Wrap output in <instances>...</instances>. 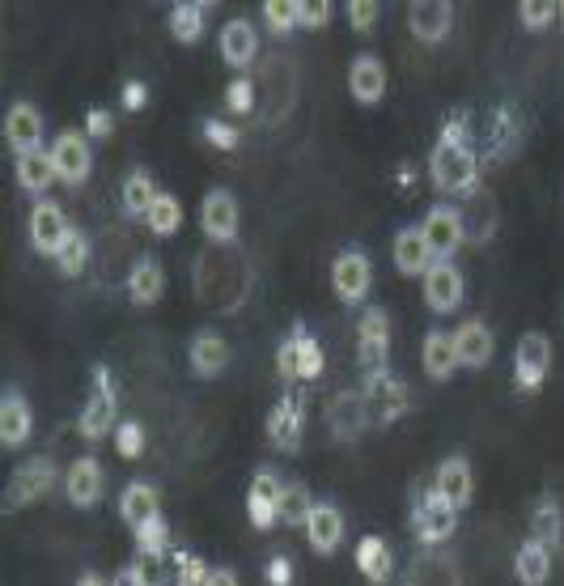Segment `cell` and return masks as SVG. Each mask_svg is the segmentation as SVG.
<instances>
[{
  "label": "cell",
  "instance_id": "obj_1",
  "mask_svg": "<svg viewBox=\"0 0 564 586\" xmlns=\"http://www.w3.org/2000/svg\"><path fill=\"white\" fill-rule=\"evenodd\" d=\"M429 171H434L437 187L450 196H472L479 187V158L472 145H441L437 140Z\"/></svg>",
  "mask_w": 564,
  "mask_h": 586
},
{
  "label": "cell",
  "instance_id": "obj_2",
  "mask_svg": "<svg viewBox=\"0 0 564 586\" xmlns=\"http://www.w3.org/2000/svg\"><path fill=\"white\" fill-rule=\"evenodd\" d=\"M356 361H361V374L365 383L369 378H383L387 374V349H391V319L383 307H369L361 315V327H356Z\"/></svg>",
  "mask_w": 564,
  "mask_h": 586
},
{
  "label": "cell",
  "instance_id": "obj_3",
  "mask_svg": "<svg viewBox=\"0 0 564 586\" xmlns=\"http://www.w3.org/2000/svg\"><path fill=\"white\" fill-rule=\"evenodd\" d=\"M548 365H552V340L543 332H526L514 353V387L522 396H535L548 378Z\"/></svg>",
  "mask_w": 564,
  "mask_h": 586
},
{
  "label": "cell",
  "instance_id": "obj_4",
  "mask_svg": "<svg viewBox=\"0 0 564 586\" xmlns=\"http://www.w3.org/2000/svg\"><path fill=\"white\" fill-rule=\"evenodd\" d=\"M93 383H98V391H93L89 404L82 408V434H86L89 442H93V438H106L111 429H120V404H115L111 370H106V365H93Z\"/></svg>",
  "mask_w": 564,
  "mask_h": 586
},
{
  "label": "cell",
  "instance_id": "obj_5",
  "mask_svg": "<svg viewBox=\"0 0 564 586\" xmlns=\"http://www.w3.org/2000/svg\"><path fill=\"white\" fill-rule=\"evenodd\" d=\"M412 523H416V540L421 544H441L454 536L459 527V510L437 494H421L416 497V510H412Z\"/></svg>",
  "mask_w": 564,
  "mask_h": 586
},
{
  "label": "cell",
  "instance_id": "obj_6",
  "mask_svg": "<svg viewBox=\"0 0 564 586\" xmlns=\"http://www.w3.org/2000/svg\"><path fill=\"white\" fill-rule=\"evenodd\" d=\"M51 485H55V467H51V459H47V454L30 459V463H22V467L13 472V481H9V494H4V514H13V510H22V506L39 501Z\"/></svg>",
  "mask_w": 564,
  "mask_h": 586
},
{
  "label": "cell",
  "instance_id": "obj_7",
  "mask_svg": "<svg viewBox=\"0 0 564 586\" xmlns=\"http://www.w3.org/2000/svg\"><path fill=\"white\" fill-rule=\"evenodd\" d=\"M365 404H369V425H394L408 408H412V396H408V387L391 378V374H383V378H369L365 383Z\"/></svg>",
  "mask_w": 564,
  "mask_h": 586
},
{
  "label": "cell",
  "instance_id": "obj_8",
  "mask_svg": "<svg viewBox=\"0 0 564 586\" xmlns=\"http://www.w3.org/2000/svg\"><path fill=\"white\" fill-rule=\"evenodd\" d=\"M421 234H425V247H429L434 260H450L463 247V217H459V209H450V204L429 209Z\"/></svg>",
  "mask_w": 564,
  "mask_h": 586
},
{
  "label": "cell",
  "instance_id": "obj_9",
  "mask_svg": "<svg viewBox=\"0 0 564 586\" xmlns=\"http://www.w3.org/2000/svg\"><path fill=\"white\" fill-rule=\"evenodd\" d=\"M463 294H467L463 272L454 269L450 260H434V269L425 272V302H429V311H437V315L459 311Z\"/></svg>",
  "mask_w": 564,
  "mask_h": 586
},
{
  "label": "cell",
  "instance_id": "obj_10",
  "mask_svg": "<svg viewBox=\"0 0 564 586\" xmlns=\"http://www.w3.org/2000/svg\"><path fill=\"white\" fill-rule=\"evenodd\" d=\"M200 226H204V234H209L217 247H234V238H238V200H234L225 187L204 196Z\"/></svg>",
  "mask_w": 564,
  "mask_h": 586
},
{
  "label": "cell",
  "instance_id": "obj_11",
  "mask_svg": "<svg viewBox=\"0 0 564 586\" xmlns=\"http://www.w3.org/2000/svg\"><path fill=\"white\" fill-rule=\"evenodd\" d=\"M51 162H55V175L64 183H86L93 171V153H89V140L82 133H60L51 145Z\"/></svg>",
  "mask_w": 564,
  "mask_h": 586
},
{
  "label": "cell",
  "instance_id": "obj_12",
  "mask_svg": "<svg viewBox=\"0 0 564 586\" xmlns=\"http://www.w3.org/2000/svg\"><path fill=\"white\" fill-rule=\"evenodd\" d=\"M408 26L421 43H441L454 26V4L450 0H412L408 4Z\"/></svg>",
  "mask_w": 564,
  "mask_h": 586
},
{
  "label": "cell",
  "instance_id": "obj_13",
  "mask_svg": "<svg viewBox=\"0 0 564 586\" xmlns=\"http://www.w3.org/2000/svg\"><path fill=\"white\" fill-rule=\"evenodd\" d=\"M68 217H64V209L55 204V200H39L35 209H30V242H35V251L39 255H51L55 260V251H60V242L68 238Z\"/></svg>",
  "mask_w": 564,
  "mask_h": 586
},
{
  "label": "cell",
  "instance_id": "obj_14",
  "mask_svg": "<svg viewBox=\"0 0 564 586\" xmlns=\"http://www.w3.org/2000/svg\"><path fill=\"white\" fill-rule=\"evenodd\" d=\"M463 242H488L497 234V196L479 183L472 196H463Z\"/></svg>",
  "mask_w": 564,
  "mask_h": 586
},
{
  "label": "cell",
  "instance_id": "obj_15",
  "mask_svg": "<svg viewBox=\"0 0 564 586\" xmlns=\"http://www.w3.org/2000/svg\"><path fill=\"white\" fill-rule=\"evenodd\" d=\"M327 421H331V434H336L340 442H356V438L369 429V404H365V391H340V396L331 400Z\"/></svg>",
  "mask_w": 564,
  "mask_h": 586
},
{
  "label": "cell",
  "instance_id": "obj_16",
  "mask_svg": "<svg viewBox=\"0 0 564 586\" xmlns=\"http://www.w3.org/2000/svg\"><path fill=\"white\" fill-rule=\"evenodd\" d=\"M369 260L361 255V251H344L336 264H331V285H336V294H340V302L348 307H356L365 294H369Z\"/></svg>",
  "mask_w": 564,
  "mask_h": 586
},
{
  "label": "cell",
  "instance_id": "obj_17",
  "mask_svg": "<svg viewBox=\"0 0 564 586\" xmlns=\"http://www.w3.org/2000/svg\"><path fill=\"white\" fill-rule=\"evenodd\" d=\"M4 140L13 153H30L43 145V115L30 102H13L4 115Z\"/></svg>",
  "mask_w": 564,
  "mask_h": 586
},
{
  "label": "cell",
  "instance_id": "obj_18",
  "mask_svg": "<svg viewBox=\"0 0 564 586\" xmlns=\"http://www.w3.org/2000/svg\"><path fill=\"white\" fill-rule=\"evenodd\" d=\"M280 481H276V472H260L255 481H251V494H247V514H251V523L260 527V532H272L276 523H280Z\"/></svg>",
  "mask_w": 564,
  "mask_h": 586
},
{
  "label": "cell",
  "instance_id": "obj_19",
  "mask_svg": "<svg viewBox=\"0 0 564 586\" xmlns=\"http://www.w3.org/2000/svg\"><path fill=\"white\" fill-rule=\"evenodd\" d=\"M302 400H293V396H285L280 404L272 408V416H267V438H272V447L285 454H293L302 447Z\"/></svg>",
  "mask_w": 564,
  "mask_h": 586
},
{
  "label": "cell",
  "instance_id": "obj_20",
  "mask_svg": "<svg viewBox=\"0 0 564 586\" xmlns=\"http://www.w3.org/2000/svg\"><path fill=\"white\" fill-rule=\"evenodd\" d=\"M30 429H35V416H30L26 396L9 387V391L0 396V442H4L9 451H17V447L30 438Z\"/></svg>",
  "mask_w": 564,
  "mask_h": 586
},
{
  "label": "cell",
  "instance_id": "obj_21",
  "mask_svg": "<svg viewBox=\"0 0 564 586\" xmlns=\"http://www.w3.org/2000/svg\"><path fill=\"white\" fill-rule=\"evenodd\" d=\"M305 540L314 552H336L340 544H344V514H340V506H331V501H318L314 506V514H310V523H305Z\"/></svg>",
  "mask_w": 564,
  "mask_h": 586
},
{
  "label": "cell",
  "instance_id": "obj_22",
  "mask_svg": "<svg viewBox=\"0 0 564 586\" xmlns=\"http://www.w3.org/2000/svg\"><path fill=\"white\" fill-rule=\"evenodd\" d=\"M434 489L446 497L454 510H463V506L472 501V494H476V476H472V463H467L463 454H450V459L437 467Z\"/></svg>",
  "mask_w": 564,
  "mask_h": 586
},
{
  "label": "cell",
  "instance_id": "obj_23",
  "mask_svg": "<svg viewBox=\"0 0 564 586\" xmlns=\"http://www.w3.org/2000/svg\"><path fill=\"white\" fill-rule=\"evenodd\" d=\"M522 136H526V120H522L514 107L492 111V120H488V149H492V162H497V158H514L522 145Z\"/></svg>",
  "mask_w": 564,
  "mask_h": 586
},
{
  "label": "cell",
  "instance_id": "obj_24",
  "mask_svg": "<svg viewBox=\"0 0 564 586\" xmlns=\"http://www.w3.org/2000/svg\"><path fill=\"white\" fill-rule=\"evenodd\" d=\"M255 51H260V39H255V26L251 22H242V17L225 22V30H221V60L225 64L247 68L255 60Z\"/></svg>",
  "mask_w": 564,
  "mask_h": 586
},
{
  "label": "cell",
  "instance_id": "obj_25",
  "mask_svg": "<svg viewBox=\"0 0 564 586\" xmlns=\"http://www.w3.org/2000/svg\"><path fill=\"white\" fill-rule=\"evenodd\" d=\"M13 175H17V183H22V191H30V196H39V191H47L51 183L60 179V175H55V162H51V149L17 153Z\"/></svg>",
  "mask_w": 564,
  "mask_h": 586
},
{
  "label": "cell",
  "instance_id": "obj_26",
  "mask_svg": "<svg viewBox=\"0 0 564 586\" xmlns=\"http://www.w3.org/2000/svg\"><path fill=\"white\" fill-rule=\"evenodd\" d=\"M450 336H454L459 365H472V370H479V365H488V361H492V332H488L479 319L463 323V327H459V332H450Z\"/></svg>",
  "mask_w": 564,
  "mask_h": 586
},
{
  "label": "cell",
  "instance_id": "obj_27",
  "mask_svg": "<svg viewBox=\"0 0 564 586\" xmlns=\"http://www.w3.org/2000/svg\"><path fill=\"white\" fill-rule=\"evenodd\" d=\"M348 90L356 102H378L387 93V68L374 55H356L348 68Z\"/></svg>",
  "mask_w": 564,
  "mask_h": 586
},
{
  "label": "cell",
  "instance_id": "obj_28",
  "mask_svg": "<svg viewBox=\"0 0 564 586\" xmlns=\"http://www.w3.org/2000/svg\"><path fill=\"white\" fill-rule=\"evenodd\" d=\"M394 269L403 272V276H425V272L434 269V255H429V247H425L421 226L394 234Z\"/></svg>",
  "mask_w": 564,
  "mask_h": 586
},
{
  "label": "cell",
  "instance_id": "obj_29",
  "mask_svg": "<svg viewBox=\"0 0 564 586\" xmlns=\"http://www.w3.org/2000/svg\"><path fill=\"white\" fill-rule=\"evenodd\" d=\"M120 514H124V523H131V532H136V527H145V523L162 519V497H158V489H153L149 481H136V485L124 489Z\"/></svg>",
  "mask_w": 564,
  "mask_h": 586
},
{
  "label": "cell",
  "instance_id": "obj_30",
  "mask_svg": "<svg viewBox=\"0 0 564 586\" xmlns=\"http://www.w3.org/2000/svg\"><path fill=\"white\" fill-rule=\"evenodd\" d=\"M64 489L73 506H93L102 501V467L93 459H77L68 472H64Z\"/></svg>",
  "mask_w": 564,
  "mask_h": 586
},
{
  "label": "cell",
  "instance_id": "obj_31",
  "mask_svg": "<svg viewBox=\"0 0 564 586\" xmlns=\"http://www.w3.org/2000/svg\"><path fill=\"white\" fill-rule=\"evenodd\" d=\"M356 570L369 578V583H391V570H394V557H391V544L383 536H365L356 544Z\"/></svg>",
  "mask_w": 564,
  "mask_h": 586
},
{
  "label": "cell",
  "instance_id": "obj_32",
  "mask_svg": "<svg viewBox=\"0 0 564 586\" xmlns=\"http://www.w3.org/2000/svg\"><path fill=\"white\" fill-rule=\"evenodd\" d=\"M162 289H166V272L158 260H136L128 272V294L136 307H153L158 298H162Z\"/></svg>",
  "mask_w": 564,
  "mask_h": 586
},
{
  "label": "cell",
  "instance_id": "obj_33",
  "mask_svg": "<svg viewBox=\"0 0 564 586\" xmlns=\"http://www.w3.org/2000/svg\"><path fill=\"white\" fill-rule=\"evenodd\" d=\"M530 540L543 544V548H561L564 540V514H561V501L556 497H539L535 514H530Z\"/></svg>",
  "mask_w": 564,
  "mask_h": 586
},
{
  "label": "cell",
  "instance_id": "obj_34",
  "mask_svg": "<svg viewBox=\"0 0 564 586\" xmlns=\"http://www.w3.org/2000/svg\"><path fill=\"white\" fill-rule=\"evenodd\" d=\"M225 365H229V345L221 340L217 332H200V336L191 340V370H196L200 378H217Z\"/></svg>",
  "mask_w": 564,
  "mask_h": 586
},
{
  "label": "cell",
  "instance_id": "obj_35",
  "mask_svg": "<svg viewBox=\"0 0 564 586\" xmlns=\"http://www.w3.org/2000/svg\"><path fill=\"white\" fill-rule=\"evenodd\" d=\"M459 370V353H454V336L450 332H429L425 336V374L446 383Z\"/></svg>",
  "mask_w": 564,
  "mask_h": 586
},
{
  "label": "cell",
  "instance_id": "obj_36",
  "mask_svg": "<svg viewBox=\"0 0 564 586\" xmlns=\"http://www.w3.org/2000/svg\"><path fill=\"white\" fill-rule=\"evenodd\" d=\"M514 574H518L522 586H543L548 574H552V548L526 540L518 548V557H514Z\"/></svg>",
  "mask_w": 564,
  "mask_h": 586
},
{
  "label": "cell",
  "instance_id": "obj_37",
  "mask_svg": "<svg viewBox=\"0 0 564 586\" xmlns=\"http://www.w3.org/2000/svg\"><path fill=\"white\" fill-rule=\"evenodd\" d=\"M158 183H153V175L145 171V166H136L128 179H124V213H131V217H149V209L158 204Z\"/></svg>",
  "mask_w": 564,
  "mask_h": 586
},
{
  "label": "cell",
  "instance_id": "obj_38",
  "mask_svg": "<svg viewBox=\"0 0 564 586\" xmlns=\"http://www.w3.org/2000/svg\"><path fill=\"white\" fill-rule=\"evenodd\" d=\"M408 586H459V570L450 557H421L408 574Z\"/></svg>",
  "mask_w": 564,
  "mask_h": 586
},
{
  "label": "cell",
  "instance_id": "obj_39",
  "mask_svg": "<svg viewBox=\"0 0 564 586\" xmlns=\"http://www.w3.org/2000/svg\"><path fill=\"white\" fill-rule=\"evenodd\" d=\"M204 9L209 4H174L171 9V35L178 43H196L200 35H204Z\"/></svg>",
  "mask_w": 564,
  "mask_h": 586
},
{
  "label": "cell",
  "instance_id": "obj_40",
  "mask_svg": "<svg viewBox=\"0 0 564 586\" xmlns=\"http://www.w3.org/2000/svg\"><path fill=\"white\" fill-rule=\"evenodd\" d=\"M86 264H89V238L82 229H68V238L55 251V269L64 272V276H82Z\"/></svg>",
  "mask_w": 564,
  "mask_h": 586
},
{
  "label": "cell",
  "instance_id": "obj_41",
  "mask_svg": "<svg viewBox=\"0 0 564 586\" xmlns=\"http://www.w3.org/2000/svg\"><path fill=\"white\" fill-rule=\"evenodd\" d=\"M314 497L305 485H285L280 489V523H293V527H305L310 523V514H314Z\"/></svg>",
  "mask_w": 564,
  "mask_h": 586
},
{
  "label": "cell",
  "instance_id": "obj_42",
  "mask_svg": "<svg viewBox=\"0 0 564 586\" xmlns=\"http://www.w3.org/2000/svg\"><path fill=\"white\" fill-rule=\"evenodd\" d=\"M263 22L276 35H289L293 26H302V0H267L263 4Z\"/></svg>",
  "mask_w": 564,
  "mask_h": 586
},
{
  "label": "cell",
  "instance_id": "obj_43",
  "mask_svg": "<svg viewBox=\"0 0 564 586\" xmlns=\"http://www.w3.org/2000/svg\"><path fill=\"white\" fill-rule=\"evenodd\" d=\"M145 222H149V229H153V234H162V238H166V234H174V229L183 226V204H178L174 196H166V191H162V196H158V204L149 209V217H145Z\"/></svg>",
  "mask_w": 564,
  "mask_h": 586
},
{
  "label": "cell",
  "instance_id": "obj_44",
  "mask_svg": "<svg viewBox=\"0 0 564 586\" xmlns=\"http://www.w3.org/2000/svg\"><path fill=\"white\" fill-rule=\"evenodd\" d=\"M293 345H298V370H302V378H318L323 374V349H318V340L305 327H293Z\"/></svg>",
  "mask_w": 564,
  "mask_h": 586
},
{
  "label": "cell",
  "instance_id": "obj_45",
  "mask_svg": "<svg viewBox=\"0 0 564 586\" xmlns=\"http://www.w3.org/2000/svg\"><path fill=\"white\" fill-rule=\"evenodd\" d=\"M166 544H171V532H166L162 519L136 527V552H140V557H166Z\"/></svg>",
  "mask_w": 564,
  "mask_h": 586
},
{
  "label": "cell",
  "instance_id": "obj_46",
  "mask_svg": "<svg viewBox=\"0 0 564 586\" xmlns=\"http://www.w3.org/2000/svg\"><path fill=\"white\" fill-rule=\"evenodd\" d=\"M209 565L200 561V557H191V552H174V586H204L209 583Z\"/></svg>",
  "mask_w": 564,
  "mask_h": 586
},
{
  "label": "cell",
  "instance_id": "obj_47",
  "mask_svg": "<svg viewBox=\"0 0 564 586\" xmlns=\"http://www.w3.org/2000/svg\"><path fill=\"white\" fill-rule=\"evenodd\" d=\"M561 13V4H552V0H522L518 4V17L526 30H543V26H552V17Z\"/></svg>",
  "mask_w": 564,
  "mask_h": 586
},
{
  "label": "cell",
  "instance_id": "obj_48",
  "mask_svg": "<svg viewBox=\"0 0 564 586\" xmlns=\"http://www.w3.org/2000/svg\"><path fill=\"white\" fill-rule=\"evenodd\" d=\"M225 107H229L234 115H251V111H255V82H251V77H238V82L225 90Z\"/></svg>",
  "mask_w": 564,
  "mask_h": 586
},
{
  "label": "cell",
  "instance_id": "obj_49",
  "mask_svg": "<svg viewBox=\"0 0 564 586\" xmlns=\"http://www.w3.org/2000/svg\"><path fill=\"white\" fill-rule=\"evenodd\" d=\"M115 447L124 459H140L145 451V429L136 425V421H120V429H115Z\"/></svg>",
  "mask_w": 564,
  "mask_h": 586
},
{
  "label": "cell",
  "instance_id": "obj_50",
  "mask_svg": "<svg viewBox=\"0 0 564 586\" xmlns=\"http://www.w3.org/2000/svg\"><path fill=\"white\" fill-rule=\"evenodd\" d=\"M378 13H383V4H378V0H352V4H348V22H352V30H374Z\"/></svg>",
  "mask_w": 564,
  "mask_h": 586
},
{
  "label": "cell",
  "instance_id": "obj_51",
  "mask_svg": "<svg viewBox=\"0 0 564 586\" xmlns=\"http://www.w3.org/2000/svg\"><path fill=\"white\" fill-rule=\"evenodd\" d=\"M276 370H280V378H285V383H298V378H302V370H298V345H293V336H285V345H280V353H276Z\"/></svg>",
  "mask_w": 564,
  "mask_h": 586
},
{
  "label": "cell",
  "instance_id": "obj_52",
  "mask_svg": "<svg viewBox=\"0 0 564 586\" xmlns=\"http://www.w3.org/2000/svg\"><path fill=\"white\" fill-rule=\"evenodd\" d=\"M327 22H331V4H327V0H302V26L318 30V26H327Z\"/></svg>",
  "mask_w": 564,
  "mask_h": 586
},
{
  "label": "cell",
  "instance_id": "obj_53",
  "mask_svg": "<svg viewBox=\"0 0 564 586\" xmlns=\"http://www.w3.org/2000/svg\"><path fill=\"white\" fill-rule=\"evenodd\" d=\"M441 145H467V115L450 111V120L441 124Z\"/></svg>",
  "mask_w": 564,
  "mask_h": 586
},
{
  "label": "cell",
  "instance_id": "obj_54",
  "mask_svg": "<svg viewBox=\"0 0 564 586\" xmlns=\"http://www.w3.org/2000/svg\"><path fill=\"white\" fill-rule=\"evenodd\" d=\"M204 136H209L217 149H234V145H238V133H234L229 124H221V120H209V124H204Z\"/></svg>",
  "mask_w": 564,
  "mask_h": 586
},
{
  "label": "cell",
  "instance_id": "obj_55",
  "mask_svg": "<svg viewBox=\"0 0 564 586\" xmlns=\"http://www.w3.org/2000/svg\"><path fill=\"white\" fill-rule=\"evenodd\" d=\"M86 133L89 136H111V133H115V115H111V111H89V115H86Z\"/></svg>",
  "mask_w": 564,
  "mask_h": 586
},
{
  "label": "cell",
  "instance_id": "obj_56",
  "mask_svg": "<svg viewBox=\"0 0 564 586\" xmlns=\"http://www.w3.org/2000/svg\"><path fill=\"white\" fill-rule=\"evenodd\" d=\"M145 102H149V90H145L140 82H128V86H124V107H128V111H140Z\"/></svg>",
  "mask_w": 564,
  "mask_h": 586
},
{
  "label": "cell",
  "instance_id": "obj_57",
  "mask_svg": "<svg viewBox=\"0 0 564 586\" xmlns=\"http://www.w3.org/2000/svg\"><path fill=\"white\" fill-rule=\"evenodd\" d=\"M267 578H272V586H289V578H293L289 561H285V557H276V561H272V570H267Z\"/></svg>",
  "mask_w": 564,
  "mask_h": 586
},
{
  "label": "cell",
  "instance_id": "obj_58",
  "mask_svg": "<svg viewBox=\"0 0 564 586\" xmlns=\"http://www.w3.org/2000/svg\"><path fill=\"white\" fill-rule=\"evenodd\" d=\"M111 586H149V583H145V574H140L136 565H128V570H120V574L111 578Z\"/></svg>",
  "mask_w": 564,
  "mask_h": 586
},
{
  "label": "cell",
  "instance_id": "obj_59",
  "mask_svg": "<svg viewBox=\"0 0 564 586\" xmlns=\"http://www.w3.org/2000/svg\"><path fill=\"white\" fill-rule=\"evenodd\" d=\"M204 586H238V574H234V570H213Z\"/></svg>",
  "mask_w": 564,
  "mask_h": 586
},
{
  "label": "cell",
  "instance_id": "obj_60",
  "mask_svg": "<svg viewBox=\"0 0 564 586\" xmlns=\"http://www.w3.org/2000/svg\"><path fill=\"white\" fill-rule=\"evenodd\" d=\"M77 586H106V583H102L98 574H82V578H77Z\"/></svg>",
  "mask_w": 564,
  "mask_h": 586
},
{
  "label": "cell",
  "instance_id": "obj_61",
  "mask_svg": "<svg viewBox=\"0 0 564 586\" xmlns=\"http://www.w3.org/2000/svg\"><path fill=\"white\" fill-rule=\"evenodd\" d=\"M561 13H564V4H561Z\"/></svg>",
  "mask_w": 564,
  "mask_h": 586
}]
</instances>
